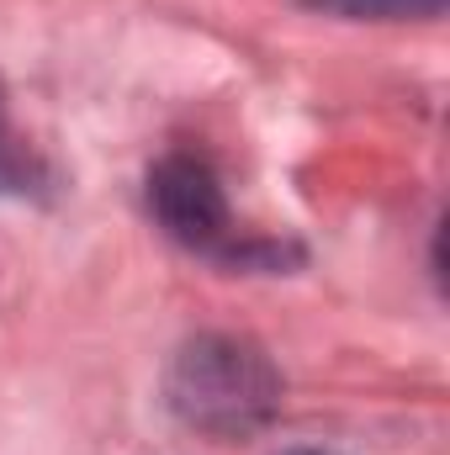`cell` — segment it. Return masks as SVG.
<instances>
[{"label": "cell", "instance_id": "277c9868", "mask_svg": "<svg viewBox=\"0 0 450 455\" xmlns=\"http://www.w3.org/2000/svg\"><path fill=\"white\" fill-rule=\"evenodd\" d=\"M302 5L344 21H435L446 11V0H302Z\"/></svg>", "mask_w": 450, "mask_h": 455}, {"label": "cell", "instance_id": "3957f363", "mask_svg": "<svg viewBox=\"0 0 450 455\" xmlns=\"http://www.w3.org/2000/svg\"><path fill=\"white\" fill-rule=\"evenodd\" d=\"M37 191H48V164L0 112V196H37Z\"/></svg>", "mask_w": 450, "mask_h": 455}, {"label": "cell", "instance_id": "7a4b0ae2", "mask_svg": "<svg viewBox=\"0 0 450 455\" xmlns=\"http://www.w3.org/2000/svg\"><path fill=\"white\" fill-rule=\"evenodd\" d=\"M149 212L191 254H207L218 265H281L276 243H238L233 238V212H228L223 180L202 154H165L149 170Z\"/></svg>", "mask_w": 450, "mask_h": 455}, {"label": "cell", "instance_id": "5b68a950", "mask_svg": "<svg viewBox=\"0 0 450 455\" xmlns=\"http://www.w3.org/2000/svg\"><path fill=\"white\" fill-rule=\"evenodd\" d=\"M281 455H334V451H318V445H297V451H281Z\"/></svg>", "mask_w": 450, "mask_h": 455}, {"label": "cell", "instance_id": "6da1fadb", "mask_svg": "<svg viewBox=\"0 0 450 455\" xmlns=\"http://www.w3.org/2000/svg\"><path fill=\"white\" fill-rule=\"evenodd\" d=\"M165 403L207 440H249L281 413V371L244 334H197L165 371Z\"/></svg>", "mask_w": 450, "mask_h": 455}]
</instances>
